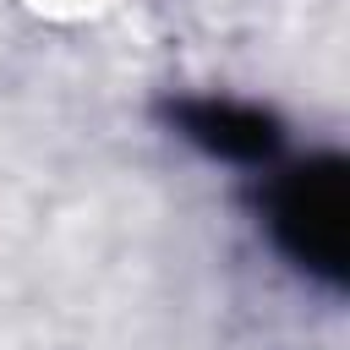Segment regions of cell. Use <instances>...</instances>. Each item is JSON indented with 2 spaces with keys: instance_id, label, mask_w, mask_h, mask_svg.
I'll return each mask as SVG.
<instances>
[{
  "instance_id": "6da1fadb",
  "label": "cell",
  "mask_w": 350,
  "mask_h": 350,
  "mask_svg": "<svg viewBox=\"0 0 350 350\" xmlns=\"http://www.w3.org/2000/svg\"><path fill=\"white\" fill-rule=\"evenodd\" d=\"M350 170L339 153H306L268 186V235L306 279L339 290L350 273Z\"/></svg>"
},
{
  "instance_id": "7a4b0ae2",
  "label": "cell",
  "mask_w": 350,
  "mask_h": 350,
  "mask_svg": "<svg viewBox=\"0 0 350 350\" xmlns=\"http://www.w3.org/2000/svg\"><path fill=\"white\" fill-rule=\"evenodd\" d=\"M159 120L191 142L197 153L219 159V164H241V170H257V164H273L279 148H284V120L252 98H219V93H180V98H164L159 104Z\"/></svg>"
}]
</instances>
